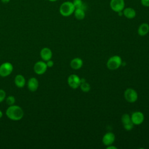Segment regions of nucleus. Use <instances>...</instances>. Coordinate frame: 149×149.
<instances>
[{"label":"nucleus","mask_w":149,"mask_h":149,"mask_svg":"<svg viewBox=\"0 0 149 149\" xmlns=\"http://www.w3.org/2000/svg\"><path fill=\"white\" fill-rule=\"evenodd\" d=\"M141 4L145 7H149V0H140Z\"/></svg>","instance_id":"nucleus-23"},{"label":"nucleus","mask_w":149,"mask_h":149,"mask_svg":"<svg viewBox=\"0 0 149 149\" xmlns=\"http://www.w3.org/2000/svg\"><path fill=\"white\" fill-rule=\"evenodd\" d=\"M121 121L123 124V127L125 130L127 131L131 130L134 126V124L133 123L130 116L127 113H125L122 116Z\"/></svg>","instance_id":"nucleus-8"},{"label":"nucleus","mask_w":149,"mask_h":149,"mask_svg":"<svg viewBox=\"0 0 149 149\" xmlns=\"http://www.w3.org/2000/svg\"><path fill=\"white\" fill-rule=\"evenodd\" d=\"M149 31V25L147 23H141L137 30V33L140 36H144L148 34Z\"/></svg>","instance_id":"nucleus-16"},{"label":"nucleus","mask_w":149,"mask_h":149,"mask_svg":"<svg viewBox=\"0 0 149 149\" xmlns=\"http://www.w3.org/2000/svg\"><path fill=\"white\" fill-rule=\"evenodd\" d=\"M122 12H123V15H124L125 17L129 19H133L136 16V10L133 8L130 7L125 8Z\"/></svg>","instance_id":"nucleus-14"},{"label":"nucleus","mask_w":149,"mask_h":149,"mask_svg":"<svg viewBox=\"0 0 149 149\" xmlns=\"http://www.w3.org/2000/svg\"><path fill=\"white\" fill-rule=\"evenodd\" d=\"M73 13H74L75 18L79 20L84 19L86 16L85 10L82 9H80V8L75 9Z\"/></svg>","instance_id":"nucleus-18"},{"label":"nucleus","mask_w":149,"mask_h":149,"mask_svg":"<svg viewBox=\"0 0 149 149\" xmlns=\"http://www.w3.org/2000/svg\"><path fill=\"white\" fill-rule=\"evenodd\" d=\"M46 63H47V67H49V68H51V67H52L53 65H54V62H53L52 61H51V59L47 61V62H46Z\"/></svg>","instance_id":"nucleus-24"},{"label":"nucleus","mask_w":149,"mask_h":149,"mask_svg":"<svg viewBox=\"0 0 149 149\" xmlns=\"http://www.w3.org/2000/svg\"><path fill=\"white\" fill-rule=\"evenodd\" d=\"M131 120L134 125H139L141 124L144 119V114L140 111H135L130 116Z\"/></svg>","instance_id":"nucleus-10"},{"label":"nucleus","mask_w":149,"mask_h":149,"mask_svg":"<svg viewBox=\"0 0 149 149\" xmlns=\"http://www.w3.org/2000/svg\"><path fill=\"white\" fill-rule=\"evenodd\" d=\"M40 56L41 59L44 61H47L50 60L52 56V51L47 47L43 48L40 51Z\"/></svg>","instance_id":"nucleus-12"},{"label":"nucleus","mask_w":149,"mask_h":149,"mask_svg":"<svg viewBox=\"0 0 149 149\" xmlns=\"http://www.w3.org/2000/svg\"><path fill=\"white\" fill-rule=\"evenodd\" d=\"M115 140V136L112 132H108L105 133L102 139V143L104 146H108L113 143Z\"/></svg>","instance_id":"nucleus-11"},{"label":"nucleus","mask_w":149,"mask_h":149,"mask_svg":"<svg viewBox=\"0 0 149 149\" xmlns=\"http://www.w3.org/2000/svg\"><path fill=\"white\" fill-rule=\"evenodd\" d=\"M6 98V93L5 91L2 90L0 89V103L2 102Z\"/></svg>","instance_id":"nucleus-22"},{"label":"nucleus","mask_w":149,"mask_h":149,"mask_svg":"<svg viewBox=\"0 0 149 149\" xmlns=\"http://www.w3.org/2000/svg\"><path fill=\"white\" fill-rule=\"evenodd\" d=\"M6 102L9 106L13 105L15 102V98L12 95H9L6 98Z\"/></svg>","instance_id":"nucleus-21"},{"label":"nucleus","mask_w":149,"mask_h":149,"mask_svg":"<svg viewBox=\"0 0 149 149\" xmlns=\"http://www.w3.org/2000/svg\"><path fill=\"white\" fill-rule=\"evenodd\" d=\"M47 63L44 61H38L34 65V72L39 75L44 74L47 69Z\"/></svg>","instance_id":"nucleus-9"},{"label":"nucleus","mask_w":149,"mask_h":149,"mask_svg":"<svg viewBox=\"0 0 149 149\" xmlns=\"http://www.w3.org/2000/svg\"><path fill=\"white\" fill-rule=\"evenodd\" d=\"M6 115L8 118L13 120H19L24 116L23 110L21 107L17 105H10L6 111Z\"/></svg>","instance_id":"nucleus-1"},{"label":"nucleus","mask_w":149,"mask_h":149,"mask_svg":"<svg viewBox=\"0 0 149 149\" xmlns=\"http://www.w3.org/2000/svg\"><path fill=\"white\" fill-rule=\"evenodd\" d=\"M15 83L17 87L22 88L26 84L25 78L22 74H17L15 77Z\"/></svg>","instance_id":"nucleus-17"},{"label":"nucleus","mask_w":149,"mask_h":149,"mask_svg":"<svg viewBox=\"0 0 149 149\" xmlns=\"http://www.w3.org/2000/svg\"><path fill=\"white\" fill-rule=\"evenodd\" d=\"M121 65L122 59L118 55H113L110 57L107 62V68L111 70H116L121 66Z\"/></svg>","instance_id":"nucleus-3"},{"label":"nucleus","mask_w":149,"mask_h":149,"mask_svg":"<svg viewBox=\"0 0 149 149\" xmlns=\"http://www.w3.org/2000/svg\"><path fill=\"white\" fill-rule=\"evenodd\" d=\"M109 6L113 12L118 13L123 11L125 6V2L124 0H111Z\"/></svg>","instance_id":"nucleus-5"},{"label":"nucleus","mask_w":149,"mask_h":149,"mask_svg":"<svg viewBox=\"0 0 149 149\" xmlns=\"http://www.w3.org/2000/svg\"><path fill=\"white\" fill-rule=\"evenodd\" d=\"M107 149H117V147H115V146H112V144H111V145H110V146H107Z\"/></svg>","instance_id":"nucleus-25"},{"label":"nucleus","mask_w":149,"mask_h":149,"mask_svg":"<svg viewBox=\"0 0 149 149\" xmlns=\"http://www.w3.org/2000/svg\"><path fill=\"white\" fill-rule=\"evenodd\" d=\"M80 89L83 92H85V93L88 92L91 89L90 85L89 84V83H88L86 81H84L83 83H81V84L80 85Z\"/></svg>","instance_id":"nucleus-20"},{"label":"nucleus","mask_w":149,"mask_h":149,"mask_svg":"<svg viewBox=\"0 0 149 149\" xmlns=\"http://www.w3.org/2000/svg\"><path fill=\"white\" fill-rule=\"evenodd\" d=\"M83 64V60L79 58H75L73 59L70 63V67L74 70H78L80 69L82 67Z\"/></svg>","instance_id":"nucleus-15"},{"label":"nucleus","mask_w":149,"mask_h":149,"mask_svg":"<svg viewBox=\"0 0 149 149\" xmlns=\"http://www.w3.org/2000/svg\"><path fill=\"white\" fill-rule=\"evenodd\" d=\"M48 1H50V2H55V1H56L58 0H48Z\"/></svg>","instance_id":"nucleus-28"},{"label":"nucleus","mask_w":149,"mask_h":149,"mask_svg":"<svg viewBox=\"0 0 149 149\" xmlns=\"http://www.w3.org/2000/svg\"><path fill=\"white\" fill-rule=\"evenodd\" d=\"M124 97L127 102L133 103L137 101L138 98V94L136 91L133 88H128L125 91Z\"/></svg>","instance_id":"nucleus-4"},{"label":"nucleus","mask_w":149,"mask_h":149,"mask_svg":"<svg viewBox=\"0 0 149 149\" xmlns=\"http://www.w3.org/2000/svg\"><path fill=\"white\" fill-rule=\"evenodd\" d=\"M75 9L80 8L85 10L86 6L82 0H73L72 2Z\"/></svg>","instance_id":"nucleus-19"},{"label":"nucleus","mask_w":149,"mask_h":149,"mask_svg":"<svg viewBox=\"0 0 149 149\" xmlns=\"http://www.w3.org/2000/svg\"><path fill=\"white\" fill-rule=\"evenodd\" d=\"M2 115H3V113H2V111L0 110V119L2 118Z\"/></svg>","instance_id":"nucleus-27"},{"label":"nucleus","mask_w":149,"mask_h":149,"mask_svg":"<svg viewBox=\"0 0 149 149\" xmlns=\"http://www.w3.org/2000/svg\"><path fill=\"white\" fill-rule=\"evenodd\" d=\"M75 10V8L71 1L63 2L59 7V13L64 17H68L72 15Z\"/></svg>","instance_id":"nucleus-2"},{"label":"nucleus","mask_w":149,"mask_h":149,"mask_svg":"<svg viewBox=\"0 0 149 149\" xmlns=\"http://www.w3.org/2000/svg\"><path fill=\"white\" fill-rule=\"evenodd\" d=\"M68 83L73 89H76L80 87L81 84V79L76 74H70L68 78Z\"/></svg>","instance_id":"nucleus-7"},{"label":"nucleus","mask_w":149,"mask_h":149,"mask_svg":"<svg viewBox=\"0 0 149 149\" xmlns=\"http://www.w3.org/2000/svg\"><path fill=\"white\" fill-rule=\"evenodd\" d=\"M10 0H1V2L3 3H8L10 2Z\"/></svg>","instance_id":"nucleus-26"},{"label":"nucleus","mask_w":149,"mask_h":149,"mask_svg":"<svg viewBox=\"0 0 149 149\" xmlns=\"http://www.w3.org/2000/svg\"><path fill=\"white\" fill-rule=\"evenodd\" d=\"M27 87L32 92L36 91L38 87V81L36 77H31L27 82Z\"/></svg>","instance_id":"nucleus-13"},{"label":"nucleus","mask_w":149,"mask_h":149,"mask_svg":"<svg viewBox=\"0 0 149 149\" xmlns=\"http://www.w3.org/2000/svg\"><path fill=\"white\" fill-rule=\"evenodd\" d=\"M13 69L12 64L10 62H4L0 66V76L6 77L10 74Z\"/></svg>","instance_id":"nucleus-6"}]
</instances>
